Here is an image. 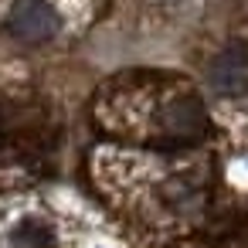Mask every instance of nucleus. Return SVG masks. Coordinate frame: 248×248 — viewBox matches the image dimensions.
Listing matches in <instances>:
<instances>
[{
	"label": "nucleus",
	"instance_id": "f257e3e1",
	"mask_svg": "<svg viewBox=\"0 0 248 248\" xmlns=\"http://www.w3.org/2000/svg\"><path fill=\"white\" fill-rule=\"evenodd\" d=\"M7 28L11 34H17L21 41H48L58 34L62 21H58V11L48 4V0H17L7 14Z\"/></svg>",
	"mask_w": 248,
	"mask_h": 248
},
{
	"label": "nucleus",
	"instance_id": "f03ea898",
	"mask_svg": "<svg viewBox=\"0 0 248 248\" xmlns=\"http://www.w3.org/2000/svg\"><path fill=\"white\" fill-rule=\"evenodd\" d=\"M163 133L170 146H190L207 133V112L197 95H180L163 112Z\"/></svg>",
	"mask_w": 248,
	"mask_h": 248
},
{
	"label": "nucleus",
	"instance_id": "7ed1b4c3",
	"mask_svg": "<svg viewBox=\"0 0 248 248\" xmlns=\"http://www.w3.org/2000/svg\"><path fill=\"white\" fill-rule=\"evenodd\" d=\"M207 82L221 95H241L248 89V45H228L211 62Z\"/></svg>",
	"mask_w": 248,
	"mask_h": 248
},
{
	"label": "nucleus",
	"instance_id": "20e7f679",
	"mask_svg": "<svg viewBox=\"0 0 248 248\" xmlns=\"http://www.w3.org/2000/svg\"><path fill=\"white\" fill-rule=\"evenodd\" d=\"M11 248H55V231L38 217H24L11 231Z\"/></svg>",
	"mask_w": 248,
	"mask_h": 248
}]
</instances>
